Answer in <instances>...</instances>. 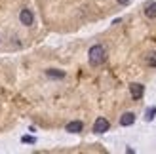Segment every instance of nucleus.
I'll return each mask as SVG.
<instances>
[{
    "label": "nucleus",
    "mask_w": 156,
    "mask_h": 154,
    "mask_svg": "<svg viewBox=\"0 0 156 154\" xmlns=\"http://www.w3.org/2000/svg\"><path fill=\"white\" fill-rule=\"evenodd\" d=\"M46 76H48V78H53V80H63L65 78V71H61V68H48V71H46Z\"/></svg>",
    "instance_id": "nucleus-7"
},
{
    "label": "nucleus",
    "mask_w": 156,
    "mask_h": 154,
    "mask_svg": "<svg viewBox=\"0 0 156 154\" xmlns=\"http://www.w3.org/2000/svg\"><path fill=\"white\" fill-rule=\"evenodd\" d=\"M65 129H67L69 133H80L82 129H84V124H82L80 120H73V122H69V124L65 126Z\"/></svg>",
    "instance_id": "nucleus-6"
},
{
    "label": "nucleus",
    "mask_w": 156,
    "mask_h": 154,
    "mask_svg": "<svg viewBox=\"0 0 156 154\" xmlns=\"http://www.w3.org/2000/svg\"><path fill=\"white\" fill-rule=\"evenodd\" d=\"M19 21H21V25H25V27H30L34 23V13L29 10V8H23V10L19 12Z\"/></svg>",
    "instance_id": "nucleus-3"
},
{
    "label": "nucleus",
    "mask_w": 156,
    "mask_h": 154,
    "mask_svg": "<svg viewBox=\"0 0 156 154\" xmlns=\"http://www.w3.org/2000/svg\"><path fill=\"white\" fill-rule=\"evenodd\" d=\"M154 116H156V107H151V109H147V112H145V120H147V122H152Z\"/></svg>",
    "instance_id": "nucleus-9"
},
{
    "label": "nucleus",
    "mask_w": 156,
    "mask_h": 154,
    "mask_svg": "<svg viewBox=\"0 0 156 154\" xmlns=\"http://www.w3.org/2000/svg\"><path fill=\"white\" fill-rule=\"evenodd\" d=\"M145 15L149 19H154L156 17V2H149L145 6Z\"/></svg>",
    "instance_id": "nucleus-8"
},
{
    "label": "nucleus",
    "mask_w": 156,
    "mask_h": 154,
    "mask_svg": "<svg viewBox=\"0 0 156 154\" xmlns=\"http://www.w3.org/2000/svg\"><path fill=\"white\" fill-rule=\"evenodd\" d=\"M147 65H149V67H156V51H152V53L147 55Z\"/></svg>",
    "instance_id": "nucleus-10"
},
{
    "label": "nucleus",
    "mask_w": 156,
    "mask_h": 154,
    "mask_svg": "<svg viewBox=\"0 0 156 154\" xmlns=\"http://www.w3.org/2000/svg\"><path fill=\"white\" fill-rule=\"evenodd\" d=\"M21 143H25V145H34V143H36V137H33V135H23V137H21Z\"/></svg>",
    "instance_id": "nucleus-11"
},
{
    "label": "nucleus",
    "mask_w": 156,
    "mask_h": 154,
    "mask_svg": "<svg viewBox=\"0 0 156 154\" xmlns=\"http://www.w3.org/2000/svg\"><path fill=\"white\" fill-rule=\"evenodd\" d=\"M133 124H135V114L133 112H124L122 116H120V126L129 128V126H133Z\"/></svg>",
    "instance_id": "nucleus-5"
},
{
    "label": "nucleus",
    "mask_w": 156,
    "mask_h": 154,
    "mask_svg": "<svg viewBox=\"0 0 156 154\" xmlns=\"http://www.w3.org/2000/svg\"><path fill=\"white\" fill-rule=\"evenodd\" d=\"M105 59H107V50H105V46H101V44L91 46L90 51H88V61H90V65H91V67H101V65L105 63Z\"/></svg>",
    "instance_id": "nucleus-1"
},
{
    "label": "nucleus",
    "mask_w": 156,
    "mask_h": 154,
    "mask_svg": "<svg viewBox=\"0 0 156 154\" xmlns=\"http://www.w3.org/2000/svg\"><path fill=\"white\" fill-rule=\"evenodd\" d=\"M116 2H118L120 6H126V4H129V2H131V0H116Z\"/></svg>",
    "instance_id": "nucleus-12"
},
{
    "label": "nucleus",
    "mask_w": 156,
    "mask_h": 154,
    "mask_svg": "<svg viewBox=\"0 0 156 154\" xmlns=\"http://www.w3.org/2000/svg\"><path fill=\"white\" fill-rule=\"evenodd\" d=\"M129 95H131V99L139 101V99L145 95V86H143V84H137V82L129 84Z\"/></svg>",
    "instance_id": "nucleus-4"
},
{
    "label": "nucleus",
    "mask_w": 156,
    "mask_h": 154,
    "mask_svg": "<svg viewBox=\"0 0 156 154\" xmlns=\"http://www.w3.org/2000/svg\"><path fill=\"white\" fill-rule=\"evenodd\" d=\"M108 128H111V122H108L105 116H99L95 122H93V133H105V131H108Z\"/></svg>",
    "instance_id": "nucleus-2"
}]
</instances>
